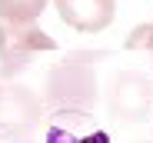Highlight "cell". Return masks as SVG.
Masks as SVG:
<instances>
[{"label": "cell", "mask_w": 153, "mask_h": 143, "mask_svg": "<svg viewBox=\"0 0 153 143\" xmlns=\"http://www.w3.org/2000/svg\"><path fill=\"white\" fill-rule=\"evenodd\" d=\"M103 53H73L60 67H53L47 73V103L53 110H83L97 103V80H93V67Z\"/></svg>", "instance_id": "obj_1"}, {"label": "cell", "mask_w": 153, "mask_h": 143, "mask_svg": "<svg viewBox=\"0 0 153 143\" xmlns=\"http://www.w3.org/2000/svg\"><path fill=\"white\" fill-rule=\"evenodd\" d=\"M40 50H57V40L43 33L37 23H4L0 20V57H4V77H13L20 63H27Z\"/></svg>", "instance_id": "obj_2"}, {"label": "cell", "mask_w": 153, "mask_h": 143, "mask_svg": "<svg viewBox=\"0 0 153 143\" xmlns=\"http://www.w3.org/2000/svg\"><path fill=\"white\" fill-rule=\"evenodd\" d=\"M43 143H110V133L83 110H57L47 120Z\"/></svg>", "instance_id": "obj_3"}, {"label": "cell", "mask_w": 153, "mask_h": 143, "mask_svg": "<svg viewBox=\"0 0 153 143\" xmlns=\"http://www.w3.org/2000/svg\"><path fill=\"white\" fill-rule=\"evenodd\" d=\"M53 7L67 27L80 33H100L117 17V0H53Z\"/></svg>", "instance_id": "obj_4"}, {"label": "cell", "mask_w": 153, "mask_h": 143, "mask_svg": "<svg viewBox=\"0 0 153 143\" xmlns=\"http://www.w3.org/2000/svg\"><path fill=\"white\" fill-rule=\"evenodd\" d=\"M43 10H47V0H0L4 23H37Z\"/></svg>", "instance_id": "obj_5"}, {"label": "cell", "mask_w": 153, "mask_h": 143, "mask_svg": "<svg viewBox=\"0 0 153 143\" xmlns=\"http://www.w3.org/2000/svg\"><path fill=\"white\" fill-rule=\"evenodd\" d=\"M126 50H153V17L146 23H140V27H133L130 33H126L123 40Z\"/></svg>", "instance_id": "obj_6"}, {"label": "cell", "mask_w": 153, "mask_h": 143, "mask_svg": "<svg viewBox=\"0 0 153 143\" xmlns=\"http://www.w3.org/2000/svg\"><path fill=\"white\" fill-rule=\"evenodd\" d=\"M0 107H4V90H0Z\"/></svg>", "instance_id": "obj_7"}, {"label": "cell", "mask_w": 153, "mask_h": 143, "mask_svg": "<svg viewBox=\"0 0 153 143\" xmlns=\"http://www.w3.org/2000/svg\"><path fill=\"white\" fill-rule=\"evenodd\" d=\"M150 80H153V77H150Z\"/></svg>", "instance_id": "obj_8"}]
</instances>
